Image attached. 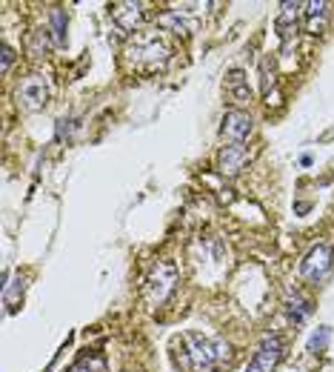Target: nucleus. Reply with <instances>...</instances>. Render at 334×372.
Instances as JSON below:
<instances>
[{
  "mask_svg": "<svg viewBox=\"0 0 334 372\" xmlns=\"http://www.w3.org/2000/svg\"><path fill=\"white\" fill-rule=\"evenodd\" d=\"M175 361L183 372H214L231 361L229 341L218 335H203L200 330H188L172 341Z\"/></svg>",
  "mask_w": 334,
  "mask_h": 372,
  "instance_id": "f257e3e1",
  "label": "nucleus"
},
{
  "mask_svg": "<svg viewBox=\"0 0 334 372\" xmlns=\"http://www.w3.org/2000/svg\"><path fill=\"white\" fill-rule=\"evenodd\" d=\"M126 66L132 72H160V69L169 63V43H166L160 35H152V32H143V35H134L126 46Z\"/></svg>",
  "mask_w": 334,
  "mask_h": 372,
  "instance_id": "f03ea898",
  "label": "nucleus"
},
{
  "mask_svg": "<svg viewBox=\"0 0 334 372\" xmlns=\"http://www.w3.org/2000/svg\"><path fill=\"white\" fill-rule=\"evenodd\" d=\"M180 281V269L175 261H155L152 269L146 272V281H143V295H146V304L149 307H160L169 301V295L175 292Z\"/></svg>",
  "mask_w": 334,
  "mask_h": 372,
  "instance_id": "7ed1b4c3",
  "label": "nucleus"
},
{
  "mask_svg": "<svg viewBox=\"0 0 334 372\" xmlns=\"http://www.w3.org/2000/svg\"><path fill=\"white\" fill-rule=\"evenodd\" d=\"M334 267V252L328 244H317L306 252V258L300 261V278H306L308 284H320L323 278Z\"/></svg>",
  "mask_w": 334,
  "mask_h": 372,
  "instance_id": "20e7f679",
  "label": "nucleus"
},
{
  "mask_svg": "<svg viewBox=\"0 0 334 372\" xmlns=\"http://www.w3.org/2000/svg\"><path fill=\"white\" fill-rule=\"evenodd\" d=\"M283 358V341L277 332H266L263 338H260L257 344V350L246 366V372H274L277 364Z\"/></svg>",
  "mask_w": 334,
  "mask_h": 372,
  "instance_id": "39448f33",
  "label": "nucleus"
},
{
  "mask_svg": "<svg viewBox=\"0 0 334 372\" xmlns=\"http://www.w3.org/2000/svg\"><path fill=\"white\" fill-rule=\"evenodd\" d=\"M15 101L23 112H37L43 109L46 103H49V86H46V81L40 75H29L23 78L15 89Z\"/></svg>",
  "mask_w": 334,
  "mask_h": 372,
  "instance_id": "423d86ee",
  "label": "nucleus"
},
{
  "mask_svg": "<svg viewBox=\"0 0 334 372\" xmlns=\"http://www.w3.org/2000/svg\"><path fill=\"white\" fill-rule=\"evenodd\" d=\"M252 129H254L252 115L246 109H240V106L229 109L223 115V121H220V137H223V144H246Z\"/></svg>",
  "mask_w": 334,
  "mask_h": 372,
  "instance_id": "0eeeda50",
  "label": "nucleus"
},
{
  "mask_svg": "<svg viewBox=\"0 0 334 372\" xmlns=\"http://www.w3.org/2000/svg\"><path fill=\"white\" fill-rule=\"evenodd\" d=\"M249 164V146L246 144H223L218 152V172L223 178H237Z\"/></svg>",
  "mask_w": 334,
  "mask_h": 372,
  "instance_id": "6e6552de",
  "label": "nucleus"
},
{
  "mask_svg": "<svg viewBox=\"0 0 334 372\" xmlns=\"http://www.w3.org/2000/svg\"><path fill=\"white\" fill-rule=\"evenodd\" d=\"M146 3H114L112 6V20H114V26L121 29V32H134L143 20H146Z\"/></svg>",
  "mask_w": 334,
  "mask_h": 372,
  "instance_id": "1a4fd4ad",
  "label": "nucleus"
},
{
  "mask_svg": "<svg viewBox=\"0 0 334 372\" xmlns=\"http://www.w3.org/2000/svg\"><path fill=\"white\" fill-rule=\"evenodd\" d=\"M328 9L331 6L326 3V0H308V3H303V20H306V32L308 35H320L323 32Z\"/></svg>",
  "mask_w": 334,
  "mask_h": 372,
  "instance_id": "9d476101",
  "label": "nucleus"
},
{
  "mask_svg": "<svg viewBox=\"0 0 334 372\" xmlns=\"http://www.w3.org/2000/svg\"><path fill=\"white\" fill-rule=\"evenodd\" d=\"M226 92H229V98L234 103H249L252 101V89H249V78L243 69H231V72L226 75Z\"/></svg>",
  "mask_w": 334,
  "mask_h": 372,
  "instance_id": "9b49d317",
  "label": "nucleus"
},
{
  "mask_svg": "<svg viewBox=\"0 0 334 372\" xmlns=\"http://www.w3.org/2000/svg\"><path fill=\"white\" fill-rule=\"evenodd\" d=\"M157 23H160L163 29L177 32V35H192V32H195V20L188 17L183 9H166V12L157 17Z\"/></svg>",
  "mask_w": 334,
  "mask_h": 372,
  "instance_id": "f8f14e48",
  "label": "nucleus"
},
{
  "mask_svg": "<svg viewBox=\"0 0 334 372\" xmlns=\"http://www.w3.org/2000/svg\"><path fill=\"white\" fill-rule=\"evenodd\" d=\"M285 312L295 323H303L308 315H312V301L303 298L297 289H285Z\"/></svg>",
  "mask_w": 334,
  "mask_h": 372,
  "instance_id": "ddd939ff",
  "label": "nucleus"
},
{
  "mask_svg": "<svg viewBox=\"0 0 334 372\" xmlns=\"http://www.w3.org/2000/svg\"><path fill=\"white\" fill-rule=\"evenodd\" d=\"M46 29H49L55 46H66V29H69V15H66V9L55 6V9L49 12V26H46Z\"/></svg>",
  "mask_w": 334,
  "mask_h": 372,
  "instance_id": "4468645a",
  "label": "nucleus"
},
{
  "mask_svg": "<svg viewBox=\"0 0 334 372\" xmlns=\"http://www.w3.org/2000/svg\"><path fill=\"white\" fill-rule=\"evenodd\" d=\"M23 289H26V281L17 278V281H9V269L3 272V304L9 307V312L15 310V304L23 298Z\"/></svg>",
  "mask_w": 334,
  "mask_h": 372,
  "instance_id": "2eb2a0df",
  "label": "nucleus"
},
{
  "mask_svg": "<svg viewBox=\"0 0 334 372\" xmlns=\"http://www.w3.org/2000/svg\"><path fill=\"white\" fill-rule=\"evenodd\" d=\"M49 46H55V40H52V35H49V29H37V32H32V37H29V55L32 58H46V52H49Z\"/></svg>",
  "mask_w": 334,
  "mask_h": 372,
  "instance_id": "dca6fc26",
  "label": "nucleus"
},
{
  "mask_svg": "<svg viewBox=\"0 0 334 372\" xmlns=\"http://www.w3.org/2000/svg\"><path fill=\"white\" fill-rule=\"evenodd\" d=\"M274 60L272 58H260V92L263 98H272V89H274Z\"/></svg>",
  "mask_w": 334,
  "mask_h": 372,
  "instance_id": "f3484780",
  "label": "nucleus"
},
{
  "mask_svg": "<svg viewBox=\"0 0 334 372\" xmlns=\"http://www.w3.org/2000/svg\"><path fill=\"white\" fill-rule=\"evenodd\" d=\"M328 341H331V327H317L308 338V353L312 355H320L328 350Z\"/></svg>",
  "mask_w": 334,
  "mask_h": 372,
  "instance_id": "a211bd4d",
  "label": "nucleus"
},
{
  "mask_svg": "<svg viewBox=\"0 0 334 372\" xmlns=\"http://www.w3.org/2000/svg\"><path fill=\"white\" fill-rule=\"evenodd\" d=\"M106 369V361L103 358H80L69 372H103Z\"/></svg>",
  "mask_w": 334,
  "mask_h": 372,
  "instance_id": "6ab92c4d",
  "label": "nucleus"
},
{
  "mask_svg": "<svg viewBox=\"0 0 334 372\" xmlns=\"http://www.w3.org/2000/svg\"><path fill=\"white\" fill-rule=\"evenodd\" d=\"M71 129H75V121H71V118H60V121H58V141H63V137L69 141Z\"/></svg>",
  "mask_w": 334,
  "mask_h": 372,
  "instance_id": "aec40b11",
  "label": "nucleus"
},
{
  "mask_svg": "<svg viewBox=\"0 0 334 372\" xmlns=\"http://www.w3.org/2000/svg\"><path fill=\"white\" fill-rule=\"evenodd\" d=\"M15 63V49L9 43H3V72H9V66Z\"/></svg>",
  "mask_w": 334,
  "mask_h": 372,
  "instance_id": "412c9836",
  "label": "nucleus"
}]
</instances>
